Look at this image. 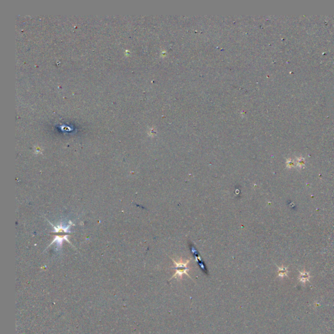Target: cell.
Masks as SVG:
<instances>
[{"label":"cell","mask_w":334,"mask_h":334,"mask_svg":"<svg viewBox=\"0 0 334 334\" xmlns=\"http://www.w3.org/2000/svg\"><path fill=\"white\" fill-rule=\"evenodd\" d=\"M173 262H174V266H175V273L174 275H173L172 277L170 278V279H172V278H174V277H179V278H182V276L183 275H187L188 277L191 278V276L188 274L187 272L189 271V268L187 267V264L189 262V260H188L187 261H185V262H183V261L181 259L180 260H179V262H176V261L174 260L173 258H172Z\"/></svg>","instance_id":"1"}]
</instances>
